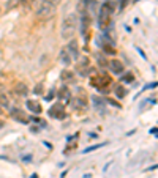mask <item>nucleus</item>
I'll list each match as a JSON object with an SVG mask.
<instances>
[{
	"mask_svg": "<svg viewBox=\"0 0 158 178\" xmlns=\"http://www.w3.org/2000/svg\"><path fill=\"white\" fill-rule=\"evenodd\" d=\"M35 14L40 19L47 20L56 14V6L47 0H35Z\"/></svg>",
	"mask_w": 158,
	"mask_h": 178,
	"instance_id": "1",
	"label": "nucleus"
},
{
	"mask_svg": "<svg viewBox=\"0 0 158 178\" xmlns=\"http://www.w3.org/2000/svg\"><path fill=\"white\" fill-rule=\"evenodd\" d=\"M114 13V6L111 2H105L100 8V16H98V25L101 30H108V27L111 25V16Z\"/></svg>",
	"mask_w": 158,
	"mask_h": 178,
	"instance_id": "2",
	"label": "nucleus"
},
{
	"mask_svg": "<svg viewBox=\"0 0 158 178\" xmlns=\"http://www.w3.org/2000/svg\"><path fill=\"white\" fill-rule=\"evenodd\" d=\"M74 32H76V16L68 14L62 22V36L65 39H71Z\"/></svg>",
	"mask_w": 158,
	"mask_h": 178,
	"instance_id": "3",
	"label": "nucleus"
},
{
	"mask_svg": "<svg viewBox=\"0 0 158 178\" xmlns=\"http://www.w3.org/2000/svg\"><path fill=\"white\" fill-rule=\"evenodd\" d=\"M79 90V95L76 98H73L71 99V104L74 109H78V111H84V109H87L89 106V99L85 96V93H84V88H78Z\"/></svg>",
	"mask_w": 158,
	"mask_h": 178,
	"instance_id": "4",
	"label": "nucleus"
},
{
	"mask_svg": "<svg viewBox=\"0 0 158 178\" xmlns=\"http://www.w3.org/2000/svg\"><path fill=\"white\" fill-rule=\"evenodd\" d=\"M49 115L54 118H59V120H63L66 117V114L63 111V104L62 102H57V104H54L51 109H49Z\"/></svg>",
	"mask_w": 158,
	"mask_h": 178,
	"instance_id": "5",
	"label": "nucleus"
},
{
	"mask_svg": "<svg viewBox=\"0 0 158 178\" xmlns=\"http://www.w3.org/2000/svg\"><path fill=\"white\" fill-rule=\"evenodd\" d=\"M90 14L89 13H82L81 14V33L87 38V33H89V29H90Z\"/></svg>",
	"mask_w": 158,
	"mask_h": 178,
	"instance_id": "6",
	"label": "nucleus"
},
{
	"mask_svg": "<svg viewBox=\"0 0 158 178\" xmlns=\"http://www.w3.org/2000/svg\"><path fill=\"white\" fill-rule=\"evenodd\" d=\"M89 65H90V61H89L87 57H82L79 60V65H78V73L81 74V76H89V71H90V68H89Z\"/></svg>",
	"mask_w": 158,
	"mask_h": 178,
	"instance_id": "7",
	"label": "nucleus"
},
{
	"mask_svg": "<svg viewBox=\"0 0 158 178\" xmlns=\"http://www.w3.org/2000/svg\"><path fill=\"white\" fill-rule=\"evenodd\" d=\"M66 51L70 52L71 58H79V44L76 39H70V43L66 46Z\"/></svg>",
	"mask_w": 158,
	"mask_h": 178,
	"instance_id": "8",
	"label": "nucleus"
},
{
	"mask_svg": "<svg viewBox=\"0 0 158 178\" xmlns=\"http://www.w3.org/2000/svg\"><path fill=\"white\" fill-rule=\"evenodd\" d=\"M11 117L18 120L19 123H27L29 121V118H27V115L21 111V109H11Z\"/></svg>",
	"mask_w": 158,
	"mask_h": 178,
	"instance_id": "9",
	"label": "nucleus"
},
{
	"mask_svg": "<svg viewBox=\"0 0 158 178\" xmlns=\"http://www.w3.org/2000/svg\"><path fill=\"white\" fill-rule=\"evenodd\" d=\"M109 68H111V71L114 74H122L123 73V63L120 60H112L109 61Z\"/></svg>",
	"mask_w": 158,
	"mask_h": 178,
	"instance_id": "10",
	"label": "nucleus"
},
{
	"mask_svg": "<svg viewBox=\"0 0 158 178\" xmlns=\"http://www.w3.org/2000/svg\"><path fill=\"white\" fill-rule=\"evenodd\" d=\"M95 3V0H79L78 2V11L81 13H89V6L93 5Z\"/></svg>",
	"mask_w": 158,
	"mask_h": 178,
	"instance_id": "11",
	"label": "nucleus"
},
{
	"mask_svg": "<svg viewBox=\"0 0 158 178\" xmlns=\"http://www.w3.org/2000/svg\"><path fill=\"white\" fill-rule=\"evenodd\" d=\"M57 96H59V99H60L62 102L71 101V93H70V90H68L66 87H62V88H60L59 93H57Z\"/></svg>",
	"mask_w": 158,
	"mask_h": 178,
	"instance_id": "12",
	"label": "nucleus"
},
{
	"mask_svg": "<svg viewBox=\"0 0 158 178\" xmlns=\"http://www.w3.org/2000/svg\"><path fill=\"white\" fill-rule=\"evenodd\" d=\"M27 107H29L33 114H41V112H43V107H41L37 101H32V99L27 101Z\"/></svg>",
	"mask_w": 158,
	"mask_h": 178,
	"instance_id": "13",
	"label": "nucleus"
},
{
	"mask_svg": "<svg viewBox=\"0 0 158 178\" xmlns=\"http://www.w3.org/2000/svg\"><path fill=\"white\" fill-rule=\"evenodd\" d=\"M15 92H16L18 95H22V96H25V95L29 93V88H27V85H25V84L19 82V84H16V85H15Z\"/></svg>",
	"mask_w": 158,
	"mask_h": 178,
	"instance_id": "14",
	"label": "nucleus"
},
{
	"mask_svg": "<svg viewBox=\"0 0 158 178\" xmlns=\"http://www.w3.org/2000/svg\"><path fill=\"white\" fill-rule=\"evenodd\" d=\"M60 61L63 65H70L71 63V55H70V52H68L66 49H63L60 52Z\"/></svg>",
	"mask_w": 158,
	"mask_h": 178,
	"instance_id": "15",
	"label": "nucleus"
},
{
	"mask_svg": "<svg viewBox=\"0 0 158 178\" xmlns=\"http://www.w3.org/2000/svg\"><path fill=\"white\" fill-rule=\"evenodd\" d=\"M60 79L63 82H73L74 80V73H71V71H62Z\"/></svg>",
	"mask_w": 158,
	"mask_h": 178,
	"instance_id": "16",
	"label": "nucleus"
},
{
	"mask_svg": "<svg viewBox=\"0 0 158 178\" xmlns=\"http://www.w3.org/2000/svg\"><path fill=\"white\" fill-rule=\"evenodd\" d=\"M103 52L108 54V55H114V54H115V47H114L112 44L105 43V44H103Z\"/></svg>",
	"mask_w": 158,
	"mask_h": 178,
	"instance_id": "17",
	"label": "nucleus"
},
{
	"mask_svg": "<svg viewBox=\"0 0 158 178\" xmlns=\"http://www.w3.org/2000/svg\"><path fill=\"white\" fill-rule=\"evenodd\" d=\"M114 93L117 95L119 98H125V96H127V90H125V87H122V85H117V87H115Z\"/></svg>",
	"mask_w": 158,
	"mask_h": 178,
	"instance_id": "18",
	"label": "nucleus"
},
{
	"mask_svg": "<svg viewBox=\"0 0 158 178\" xmlns=\"http://www.w3.org/2000/svg\"><path fill=\"white\" fill-rule=\"evenodd\" d=\"M103 145H106V143H97V145H92V147H89V148H85L82 153H90V151H93V150H98V148H101Z\"/></svg>",
	"mask_w": 158,
	"mask_h": 178,
	"instance_id": "19",
	"label": "nucleus"
},
{
	"mask_svg": "<svg viewBox=\"0 0 158 178\" xmlns=\"http://www.w3.org/2000/svg\"><path fill=\"white\" fill-rule=\"evenodd\" d=\"M0 107H8V98L3 93H0Z\"/></svg>",
	"mask_w": 158,
	"mask_h": 178,
	"instance_id": "20",
	"label": "nucleus"
},
{
	"mask_svg": "<svg viewBox=\"0 0 158 178\" xmlns=\"http://www.w3.org/2000/svg\"><path fill=\"white\" fill-rule=\"evenodd\" d=\"M122 80H123V82H127V84H130V82H133V80H134V76H133L131 73H127L125 76L122 77Z\"/></svg>",
	"mask_w": 158,
	"mask_h": 178,
	"instance_id": "21",
	"label": "nucleus"
},
{
	"mask_svg": "<svg viewBox=\"0 0 158 178\" xmlns=\"http://www.w3.org/2000/svg\"><path fill=\"white\" fill-rule=\"evenodd\" d=\"M93 101H95V106H97L98 109H100V106H101V109L105 107V101H103V99H100L98 96H93Z\"/></svg>",
	"mask_w": 158,
	"mask_h": 178,
	"instance_id": "22",
	"label": "nucleus"
},
{
	"mask_svg": "<svg viewBox=\"0 0 158 178\" xmlns=\"http://www.w3.org/2000/svg\"><path fill=\"white\" fill-rule=\"evenodd\" d=\"M32 3H33V0H22V5L24 6H30Z\"/></svg>",
	"mask_w": 158,
	"mask_h": 178,
	"instance_id": "23",
	"label": "nucleus"
},
{
	"mask_svg": "<svg viewBox=\"0 0 158 178\" xmlns=\"http://www.w3.org/2000/svg\"><path fill=\"white\" fill-rule=\"evenodd\" d=\"M128 3V0H120V10H123L125 8V5Z\"/></svg>",
	"mask_w": 158,
	"mask_h": 178,
	"instance_id": "24",
	"label": "nucleus"
},
{
	"mask_svg": "<svg viewBox=\"0 0 158 178\" xmlns=\"http://www.w3.org/2000/svg\"><path fill=\"white\" fill-rule=\"evenodd\" d=\"M47 2H49V3H52L54 6H56V5H59V3L62 2V0H47Z\"/></svg>",
	"mask_w": 158,
	"mask_h": 178,
	"instance_id": "25",
	"label": "nucleus"
},
{
	"mask_svg": "<svg viewBox=\"0 0 158 178\" xmlns=\"http://www.w3.org/2000/svg\"><path fill=\"white\" fill-rule=\"evenodd\" d=\"M54 96H56V92H51L49 95H47V96H46V99H52Z\"/></svg>",
	"mask_w": 158,
	"mask_h": 178,
	"instance_id": "26",
	"label": "nucleus"
},
{
	"mask_svg": "<svg viewBox=\"0 0 158 178\" xmlns=\"http://www.w3.org/2000/svg\"><path fill=\"white\" fill-rule=\"evenodd\" d=\"M35 93H37V95L41 93V85H37V87H35Z\"/></svg>",
	"mask_w": 158,
	"mask_h": 178,
	"instance_id": "27",
	"label": "nucleus"
},
{
	"mask_svg": "<svg viewBox=\"0 0 158 178\" xmlns=\"http://www.w3.org/2000/svg\"><path fill=\"white\" fill-rule=\"evenodd\" d=\"M3 126H5V121H3V120H0V128H3Z\"/></svg>",
	"mask_w": 158,
	"mask_h": 178,
	"instance_id": "28",
	"label": "nucleus"
}]
</instances>
